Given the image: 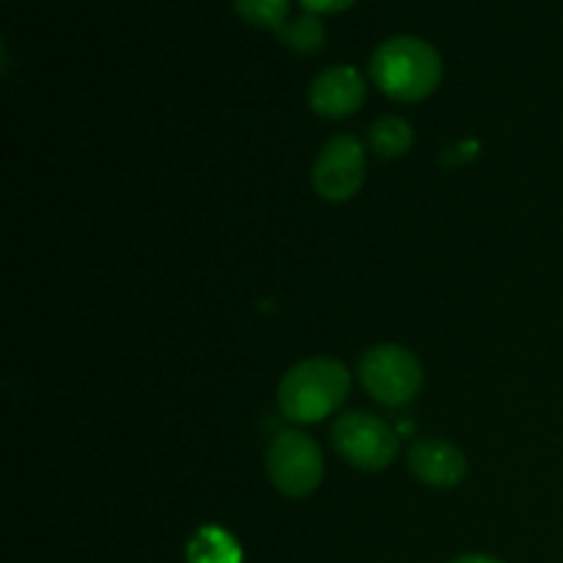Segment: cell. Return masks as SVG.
<instances>
[{
  "mask_svg": "<svg viewBox=\"0 0 563 563\" xmlns=\"http://www.w3.org/2000/svg\"><path fill=\"white\" fill-rule=\"evenodd\" d=\"M368 69L379 91L399 102L427 99L443 80L440 53L416 36H396L379 44Z\"/></svg>",
  "mask_w": 563,
  "mask_h": 563,
  "instance_id": "cell-1",
  "label": "cell"
},
{
  "mask_svg": "<svg viewBox=\"0 0 563 563\" xmlns=\"http://www.w3.org/2000/svg\"><path fill=\"white\" fill-rule=\"evenodd\" d=\"M350 394V372L333 357H313L297 363L280 379L278 405L289 421L317 423L333 416Z\"/></svg>",
  "mask_w": 563,
  "mask_h": 563,
  "instance_id": "cell-2",
  "label": "cell"
},
{
  "mask_svg": "<svg viewBox=\"0 0 563 563\" xmlns=\"http://www.w3.org/2000/svg\"><path fill=\"white\" fill-rule=\"evenodd\" d=\"M361 383L379 405L401 407L418 396L423 385V368L410 350L396 344L372 346L361 357Z\"/></svg>",
  "mask_w": 563,
  "mask_h": 563,
  "instance_id": "cell-3",
  "label": "cell"
},
{
  "mask_svg": "<svg viewBox=\"0 0 563 563\" xmlns=\"http://www.w3.org/2000/svg\"><path fill=\"white\" fill-rule=\"evenodd\" d=\"M333 445L350 465L377 473L396 460L399 434L372 412L355 410L333 423Z\"/></svg>",
  "mask_w": 563,
  "mask_h": 563,
  "instance_id": "cell-4",
  "label": "cell"
},
{
  "mask_svg": "<svg viewBox=\"0 0 563 563\" xmlns=\"http://www.w3.org/2000/svg\"><path fill=\"white\" fill-rule=\"evenodd\" d=\"M267 473L289 498H306L324 476L322 449L302 432H280L267 451Z\"/></svg>",
  "mask_w": 563,
  "mask_h": 563,
  "instance_id": "cell-5",
  "label": "cell"
},
{
  "mask_svg": "<svg viewBox=\"0 0 563 563\" xmlns=\"http://www.w3.org/2000/svg\"><path fill=\"white\" fill-rule=\"evenodd\" d=\"M366 176V154L361 141L350 135H339L324 143L313 165V187L328 201H350L357 196Z\"/></svg>",
  "mask_w": 563,
  "mask_h": 563,
  "instance_id": "cell-6",
  "label": "cell"
},
{
  "mask_svg": "<svg viewBox=\"0 0 563 563\" xmlns=\"http://www.w3.org/2000/svg\"><path fill=\"white\" fill-rule=\"evenodd\" d=\"M363 99L366 80L352 66H330L311 86V108L324 119H346L361 110Z\"/></svg>",
  "mask_w": 563,
  "mask_h": 563,
  "instance_id": "cell-7",
  "label": "cell"
},
{
  "mask_svg": "<svg viewBox=\"0 0 563 563\" xmlns=\"http://www.w3.org/2000/svg\"><path fill=\"white\" fill-rule=\"evenodd\" d=\"M407 465L418 482L429 487H456L467 473V460L454 443L440 438H423L412 443Z\"/></svg>",
  "mask_w": 563,
  "mask_h": 563,
  "instance_id": "cell-8",
  "label": "cell"
},
{
  "mask_svg": "<svg viewBox=\"0 0 563 563\" xmlns=\"http://www.w3.org/2000/svg\"><path fill=\"white\" fill-rule=\"evenodd\" d=\"M187 559L190 563H242V550L220 528H203L192 537Z\"/></svg>",
  "mask_w": 563,
  "mask_h": 563,
  "instance_id": "cell-9",
  "label": "cell"
},
{
  "mask_svg": "<svg viewBox=\"0 0 563 563\" xmlns=\"http://www.w3.org/2000/svg\"><path fill=\"white\" fill-rule=\"evenodd\" d=\"M368 141H372V148L379 157H405L412 146V130L399 115H385V119L372 124Z\"/></svg>",
  "mask_w": 563,
  "mask_h": 563,
  "instance_id": "cell-10",
  "label": "cell"
},
{
  "mask_svg": "<svg viewBox=\"0 0 563 563\" xmlns=\"http://www.w3.org/2000/svg\"><path fill=\"white\" fill-rule=\"evenodd\" d=\"M278 38L297 55H313L324 44V25L317 14H302L278 27Z\"/></svg>",
  "mask_w": 563,
  "mask_h": 563,
  "instance_id": "cell-11",
  "label": "cell"
},
{
  "mask_svg": "<svg viewBox=\"0 0 563 563\" xmlns=\"http://www.w3.org/2000/svg\"><path fill=\"white\" fill-rule=\"evenodd\" d=\"M234 9L251 25L278 31V27L286 25L289 0H234Z\"/></svg>",
  "mask_w": 563,
  "mask_h": 563,
  "instance_id": "cell-12",
  "label": "cell"
},
{
  "mask_svg": "<svg viewBox=\"0 0 563 563\" xmlns=\"http://www.w3.org/2000/svg\"><path fill=\"white\" fill-rule=\"evenodd\" d=\"M308 9V14H339V11L350 9L355 0H300Z\"/></svg>",
  "mask_w": 563,
  "mask_h": 563,
  "instance_id": "cell-13",
  "label": "cell"
},
{
  "mask_svg": "<svg viewBox=\"0 0 563 563\" xmlns=\"http://www.w3.org/2000/svg\"><path fill=\"white\" fill-rule=\"evenodd\" d=\"M451 563H500L498 559H489V555H462V559Z\"/></svg>",
  "mask_w": 563,
  "mask_h": 563,
  "instance_id": "cell-14",
  "label": "cell"
}]
</instances>
